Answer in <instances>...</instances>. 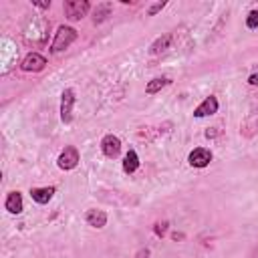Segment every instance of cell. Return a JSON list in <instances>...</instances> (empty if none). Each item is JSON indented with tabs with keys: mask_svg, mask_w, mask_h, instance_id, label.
Here are the masks:
<instances>
[{
	"mask_svg": "<svg viewBox=\"0 0 258 258\" xmlns=\"http://www.w3.org/2000/svg\"><path fill=\"white\" fill-rule=\"evenodd\" d=\"M246 26H248L250 30L258 28V8H254V10L248 12V16H246Z\"/></svg>",
	"mask_w": 258,
	"mask_h": 258,
	"instance_id": "2e32d148",
	"label": "cell"
},
{
	"mask_svg": "<svg viewBox=\"0 0 258 258\" xmlns=\"http://www.w3.org/2000/svg\"><path fill=\"white\" fill-rule=\"evenodd\" d=\"M85 220H87V224L91 228H97V230H101V228L107 226V214L103 210H89L85 214Z\"/></svg>",
	"mask_w": 258,
	"mask_h": 258,
	"instance_id": "8fae6325",
	"label": "cell"
},
{
	"mask_svg": "<svg viewBox=\"0 0 258 258\" xmlns=\"http://www.w3.org/2000/svg\"><path fill=\"white\" fill-rule=\"evenodd\" d=\"M79 161H81V155H79V149H77L75 145H67V147L58 153V157H56V165H58V169H62V171L75 169V167L79 165Z\"/></svg>",
	"mask_w": 258,
	"mask_h": 258,
	"instance_id": "277c9868",
	"label": "cell"
},
{
	"mask_svg": "<svg viewBox=\"0 0 258 258\" xmlns=\"http://www.w3.org/2000/svg\"><path fill=\"white\" fill-rule=\"evenodd\" d=\"M46 67V58L40 52H28L22 60H20V69L24 73H38Z\"/></svg>",
	"mask_w": 258,
	"mask_h": 258,
	"instance_id": "8992f818",
	"label": "cell"
},
{
	"mask_svg": "<svg viewBox=\"0 0 258 258\" xmlns=\"http://www.w3.org/2000/svg\"><path fill=\"white\" fill-rule=\"evenodd\" d=\"M139 169V155L135 149H129L123 157V171L125 173H135Z\"/></svg>",
	"mask_w": 258,
	"mask_h": 258,
	"instance_id": "5bb4252c",
	"label": "cell"
},
{
	"mask_svg": "<svg viewBox=\"0 0 258 258\" xmlns=\"http://www.w3.org/2000/svg\"><path fill=\"white\" fill-rule=\"evenodd\" d=\"M77 38H79V32H77L73 26L60 24V26L56 28V32H54V38H52V44H50V52H52V54H58V52L67 50Z\"/></svg>",
	"mask_w": 258,
	"mask_h": 258,
	"instance_id": "6da1fadb",
	"label": "cell"
},
{
	"mask_svg": "<svg viewBox=\"0 0 258 258\" xmlns=\"http://www.w3.org/2000/svg\"><path fill=\"white\" fill-rule=\"evenodd\" d=\"M218 109H220L218 99H216L214 95H210V97H206V99L194 109V117H196V119H204V117H210V115L218 113Z\"/></svg>",
	"mask_w": 258,
	"mask_h": 258,
	"instance_id": "ba28073f",
	"label": "cell"
},
{
	"mask_svg": "<svg viewBox=\"0 0 258 258\" xmlns=\"http://www.w3.org/2000/svg\"><path fill=\"white\" fill-rule=\"evenodd\" d=\"M54 191H56V189H54L52 185H46V187H30V198H32L36 204L44 206V204H48V202L52 200Z\"/></svg>",
	"mask_w": 258,
	"mask_h": 258,
	"instance_id": "30bf717a",
	"label": "cell"
},
{
	"mask_svg": "<svg viewBox=\"0 0 258 258\" xmlns=\"http://www.w3.org/2000/svg\"><path fill=\"white\" fill-rule=\"evenodd\" d=\"M171 83V79H167V77H155V79H151L147 85H145V93L147 95H155V93H159L163 87H167Z\"/></svg>",
	"mask_w": 258,
	"mask_h": 258,
	"instance_id": "9a60e30c",
	"label": "cell"
},
{
	"mask_svg": "<svg viewBox=\"0 0 258 258\" xmlns=\"http://www.w3.org/2000/svg\"><path fill=\"white\" fill-rule=\"evenodd\" d=\"M101 151L105 157L109 159H115L119 153H121V139L113 133H107L103 139H101Z\"/></svg>",
	"mask_w": 258,
	"mask_h": 258,
	"instance_id": "52a82bcc",
	"label": "cell"
},
{
	"mask_svg": "<svg viewBox=\"0 0 258 258\" xmlns=\"http://www.w3.org/2000/svg\"><path fill=\"white\" fill-rule=\"evenodd\" d=\"M111 12H113V4L111 2H99L95 6V10H93V22L99 24V22L107 20L111 16Z\"/></svg>",
	"mask_w": 258,
	"mask_h": 258,
	"instance_id": "4fadbf2b",
	"label": "cell"
},
{
	"mask_svg": "<svg viewBox=\"0 0 258 258\" xmlns=\"http://www.w3.org/2000/svg\"><path fill=\"white\" fill-rule=\"evenodd\" d=\"M149 256H151L149 248H141V250H137V254H135V258H149Z\"/></svg>",
	"mask_w": 258,
	"mask_h": 258,
	"instance_id": "ac0fdd59",
	"label": "cell"
},
{
	"mask_svg": "<svg viewBox=\"0 0 258 258\" xmlns=\"http://www.w3.org/2000/svg\"><path fill=\"white\" fill-rule=\"evenodd\" d=\"M75 103H77V93H75V89H71V87L62 89V93H60V121H62L64 125H69V123L73 121Z\"/></svg>",
	"mask_w": 258,
	"mask_h": 258,
	"instance_id": "7a4b0ae2",
	"label": "cell"
},
{
	"mask_svg": "<svg viewBox=\"0 0 258 258\" xmlns=\"http://www.w3.org/2000/svg\"><path fill=\"white\" fill-rule=\"evenodd\" d=\"M165 8V2H155V4H151L149 8H147V16H155L157 12H161Z\"/></svg>",
	"mask_w": 258,
	"mask_h": 258,
	"instance_id": "e0dca14e",
	"label": "cell"
},
{
	"mask_svg": "<svg viewBox=\"0 0 258 258\" xmlns=\"http://www.w3.org/2000/svg\"><path fill=\"white\" fill-rule=\"evenodd\" d=\"M210 161H212V151H210L208 147H194V149L187 153V163H189L191 167L202 169V167H208Z\"/></svg>",
	"mask_w": 258,
	"mask_h": 258,
	"instance_id": "5b68a950",
	"label": "cell"
},
{
	"mask_svg": "<svg viewBox=\"0 0 258 258\" xmlns=\"http://www.w3.org/2000/svg\"><path fill=\"white\" fill-rule=\"evenodd\" d=\"M4 210H6L8 214H14V216L22 214V210H24L22 194H20V191H8V196H6V200H4Z\"/></svg>",
	"mask_w": 258,
	"mask_h": 258,
	"instance_id": "9c48e42d",
	"label": "cell"
},
{
	"mask_svg": "<svg viewBox=\"0 0 258 258\" xmlns=\"http://www.w3.org/2000/svg\"><path fill=\"white\" fill-rule=\"evenodd\" d=\"M171 34L167 32V34H161V36H157L151 44H149V54H161V52H165L167 48H169V44H171Z\"/></svg>",
	"mask_w": 258,
	"mask_h": 258,
	"instance_id": "7c38bea8",
	"label": "cell"
},
{
	"mask_svg": "<svg viewBox=\"0 0 258 258\" xmlns=\"http://www.w3.org/2000/svg\"><path fill=\"white\" fill-rule=\"evenodd\" d=\"M32 6H36L40 10H48L50 8V2H36V0H32Z\"/></svg>",
	"mask_w": 258,
	"mask_h": 258,
	"instance_id": "d6986e66",
	"label": "cell"
},
{
	"mask_svg": "<svg viewBox=\"0 0 258 258\" xmlns=\"http://www.w3.org/2000/svg\"><path fill=\"white\" fill-rule=\"evenodd\" d=\"M218 133H220V131H218V127H212V129H208V131H206V137L210 139V137H216Z\"/></svg>",
	"mask_w": 258,
	"mask_h": 258,
	"instance_id": "7402d4cb",
	"label": "cell"
},
{
	"mask_svg": "<svg viewBox=\"0 0 258 258\" xmlns=\"http://www.w3.org/2000/svg\"><path fill=\"white\" fill-rule=\"evenodd\" d=\"M62 10H64V16L69 20H81L83 16L89 14L91 2L89 0H67L62 4Z\"/></svg>",
	"mask_w": 258,
	"mask_h": 258,
	"instance_id": "3957f363",
	"label": "cell"
},
{
	"mask_svg": "<svg viewBox=\"0 0 258 258\" xmlns=\"http://www.w3.org/2000/svg\"><path fill=\"white\" fill-rule=\"evenodd\" d=\"M248 83H250L252 87H258V73H252V75L248 77Z\"/></svg>",
	"mask_w": 258,
	"mask_h": 258,
	"instance_id": "44dd1931",
	"label": "cell"
},
{
	"mask_svg": "<svg viewBox=\"0 0 258 258\" xmlns=\"http://www.w3.org/2000/svg\"><path fill=\"white\" fill-rule=\"evenodd\" d=\"M165 226H167V222H161V224H155V234H157V236H161V234L165 232Z\"/></svg>",
	"mask_w": 258,
	"mask_h": 258,
	"instance_id": "ffe728a7",
	"label": "cell"
}]
</instances>
